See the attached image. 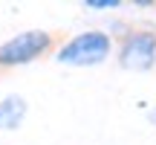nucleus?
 <instances>
[{
  "label": "nucleus",
  "instance_id": "obj_1",
  "mask_svg": "<svg viewBox=\"0 0 156 145\" xmlns=\"http://www.w3.org/2000/svg\"><path fill=\"white\" fill-rule=\"evenodd\" d=\"M113 55V35L104 29H84V32L58 44L55 61L64 67H98Z\"/></svg>",
  "mask_w": 156,
  "mask_h": 145
},
{
  "label": "nucleus",
  "instance_id": "obj_2",
  "mask_svg": "<svg viewBox=\"0 0 156 145\" xmlns=\"http://www.w3.org/2000/svg\"><path fill=\"white\" fill-rule=\"evenodd\" d=\"M58 50V35L46 29H26L0 44V70H15L26 64L41 61L44 55H52Z\"/></svg>",
  "mask_w": 156,
  "mask_h": 145
},
{
  "label": "nucleus",
  "instance_id": "obj_3",
  "mask_svg": "<svg viewBox=\"0 0 156 145\" xmlns=\"http://www.w3.org/2000/svg\"><path fill=\"white\" fill-rule=\"evenodd\" d=\"M116 61L127 72H147L156 67V29L151 26H130L122 32L116 50Z\"/></svg>",
  "mask_w": 156,
  "mask_h": 145
},
{
  "label": "nucleus",
  "instance_id": "obj_4",
  "mask_svg": "<svg viewBox=\"0 0 156 145\" xmlns=\"http://www.w3.org/2000/svg\"><path fill=\"white\" fill-rule=\"evenodd\" d=\"M29 113V102L20 93H6L0 99V131H17Z\"/></svg>",
  "mask_w": 156,
  "mask_h": 145
},
{
  "label": "nucleus",
  "instance_id": "obj_5",
  "mask_svg": "<svg viewBox=\"0 0 156 145\" xmlns=\"http://www.w3.org/2000/svg\"><path fill=\"white\" fill-rule=\"evenodd\" d=\"M122 0H84V9H93V12H107V9H119Z\"/></svg>",
  "mask_w": 156,
  "mask_h": 145
},
{
  "label": "nucleus",
  "instance_id": "obj_6",
  "mask_svg": "<svg viewBox=\"0 0 156 145\" xmlns=\"http://www.w3.org/2000/svg\"><path fill=\"white\" fill-rule=\"evenodd\" d=\"M147 122H151V125H156V105L151 107V110H147Z\"/></svg>",
  "mask_w": 156,
  "mask_h": 145
}]
</instances>
